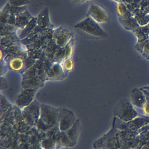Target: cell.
Here are the masks:
<instances>
[{
	"label": "cell",
	"mask_w": 149,
	"mask_h": 149,
	"mask_svg": "<svg viewBox=\"0 0 149 149\" xmlns=\"http://www.w3.org/2000/svg\"><path fill=\"white\" fill-rule=\"evenodd\" d=\"M74 28L87 34L98 38H106L108 34L99 23L90 17H87L74 26Z\"/></svg>",
	"instance_id": "obj_1"
},
{
	"label": "cell",
	"mask_w": 149,
	"mask_h": 149,
	"mask_svg": "<svg viewBox=\"0 0 149 149\" xmlns=\"http://www.w3.org/2000/svg\"><path fill=\"white\" fill-rule=\"evenodd\" d=\"M113 114L121 120L127 122L136 116V112L131 103L127 100L123 99L115 106L113 109Z\"/></svg>",
	"instance_id": "obj_2"
},
{
	"label": "cell",
	"mask_w": 149,
	"mask_h": 149,
	"mask_svg": "<svg viewBox=\"0 0 149 149\" xmlns=\"http://www.w3.org/2000/svg\"><path fill=\"white\" fill-rule=\"evenodd\" d=\"M59 109L54 107L46 105L40 104V118L49 127H58Z\"/></svg>",
	"instance_id": "obj_3"
},
{
	"label": "cell",
	"mask_w": 149,
	"mask_h": 149,
	"mask_svg": "<svg viewBox=\"0 0 149 149\" xmlns=\"http://www.w3.org/2000/svg\"><path fill=\"white\" fill-rule=\"evenodd\" d=\"M73 36V32L64 26H61L52 31L53 39L59 48L66 46L72 40Z\"/></svg>",
	"instance_id": "obj_4"
},
{
	"label": "cell",
	"mask_w": 149,
	"mask_h": 149,
	"mask_svg": "<svg viewBox=\"0 0 149 149\" xmlns=\"http://www.w3.org/2000/svg\"><path fill=\"white\" fill-rule=\"evenodd\" d=\"M76 120L72 112L66 109H59L58 128L60 132H66L73 125Z\"/></svg>",
	"instance_id": "obj_5"
},
{
	"label": "cell",
	"mask_w": 149,
	"mask_h": 149,
	"mask_svg": "<svg viewBox=\"0 0 149 149\" xmlns=\"http://www.w3.org/2000/svg\"><path fill=\"white\" fill-rule=\"evenodd\" d=\"M37 19V25L34 29L33 32V33H39L44 30L52 29L54 28V25L50 22L48 8H44L40 12Z\"/></svg>",
	"instance_id": "obj_6"
},
{
	"label": "cell",
	"mask_w": 149,
	"mask_h": 149,
	"mask_svg": "<svg viewBox=\"0 0 149 149\" xmlns=\"http://www.w3.org/2000/svg\"><path fill=\"white\" fill-rule=\"evenodd\" d=\"M87 16L91 17L98 23H105L109 21V16L106 10L99 5L93 3L88 10Z\"/></svg>",
	"instance_id": "obj_7"
},
{
	"label": "cell",
	"mask_w": 149,
	"mask_h": 149,
	"mask_svg": "<svg viewBox=\"0 0 149 149\" xmlns=\"http://www.w3.org/2000/svg\"><path fill=\"white\" fill-rule=\"evenodd\" d=\"M73 47L72 43V40L65 47H60L55 52L54 60L56 62H63L64 60L69 58L73 53Z\"/></svg>",
	"instance_id": "obj_8"
},
{
	"label": "cell",
	"mask_w": 149,
	"mask_h": 149,
	"mask_svg": "<svg viewBox=\"0 0 149 149\" xmlns=\"http://www.w3.org/2000/svg\"><path fill=\"white\" fill-rule=\"evenodd\" d=\"M37 25V17H33V19L23 29H17L16 33L18 36L19 40H23L30 35L34 31V29Z\"/></svg>",
	"instance_id": "obj_9"
},
{
	"label": "cell",
	"mask_w": 149,
	"mask_h": 149,
	"mask_svg": "<svg viewBox=\"0 0 149 149\" xmlns=\"http://www.w3.org/2000/svg\"><path fill=\"white\" fill-rule=\"evenodd\" d=\"M33 16L27 10H25L16 16L15 26L17 29H21L24 27L33 19Z\"/></svg>",
	"instance_id": "obj_10"
},
{
	"label": "cell",
	"mask_w": 149,
	"mask_h": 149,
	"mask_svg": "<svg viewBox=\"0 0 149 149\" xmlns=\"http://www.w3.org/2000/svg\"><path fill=\"white\" fill-rule=\"evenodd\" d=\"M36 90L32 88H24L18 97L17 104L20 105H29L34 96Z\"/></svg>",
	"instance_id": "obj_11"
},
{
	"label": "cell",
	"mask_w": 149,
	"mask_h": 149,
	"mask_svg": "<svg viewBox=\"0 0 149 149\" xmlns=\"http://www.w3.org/2000/svg\"><path fill=\"white\" fill-rule=\"evenodd\" d=\"M65 71L62 65L56 63L53 65L48 73V76L51 80H60L64 77Z\"/></svg>",
	"instance_id": "obj_12"
},
{
	"label": "cell",
	"mask_w": 149,
	"mask_h": 149,
	"mask_svg": "<svg viewBox=\"0 0 149 149\" xmlns=\"http://www.w3.org/2000/svg\"><path fill=\"white\" fill-rule=\"evenodd\" d=\"M80 121L77 119L73 125L69 130L65 132L66 134L72 141L73 145H74L77 141L80 130Z\"/></svg>",
	"instance_id": "obj_13"
},
{
	"label": "cell",
	"mask_w": 149,
	"mask_h": 149,
	"mask_svg": "<svg viewBox=\"0 0 149 149\" xmlns=\"http://www.w3.org/2000/svg\"><path fill=\"white\" fill-rule=\"evenodd\" d=\"M131 100L132 104L139 108H143L147 101L144 95L136 90L132 92Z\"/></svg>",
	"instance_id": "obj_14"
},
{
	"label": "cell",
	"mask_w": 149,
	"mask_h": 149,
	"mask_svg": "<svg viewBox=\"0 0 149 149\" xmlns=\"http://www.w3.org/2000/svg\"><path fill=\"white\" fill-rule=\"evenodd\" d=\"M9 66L12 70L19 72L23 68L24 61L20 57L15 56L10 59L9 62Z\"/></svg>",
	"instance_id": "obj_15"
},
{
	"label": "cell",
	"mask_w": 149,
	"mask_h": 149,
	"mask_svg": "<svg viewBox=\"0 0 149 149\" xmlns=\"http://www.w3.org/2000/svg\"><path fill=\"white\" fill-rule=\"evenodd\" d=\"M26 109L34 119H38L40 118V105L36 101H34L29 104L26 108Z\"/></svg>",
	"instance_id": "obj_16"
},
{
	"label": "cell",
	"mask_w": 149,
	"mask_h": 149,
	"mask_svg": "<svg viewBox=\"0 0 149 149\" xmlns=\"http://www.w3.org/2000/svg\"><path fill=\"white\" fill-rule=\"evenodd\" d=\"M17 39H19V38L16 32L9 35L1 37V46L3 45V46H10L17 41Z\"/></svg>",
	"instance_id": "obj_17"
},
{
	"label": "cell",
	"mask_w": 149,
	"mask_h": 149,
	"mask_svg": "<svg viewBox=\"0 0 149 149\" xmlns=\"http://www.w3.org/2000/svg\"><path fill=\"white\" fill-rule=\"evenodd\" d=\"M9 8H10V3L8 2L5 5V6L1 9V14H0L1 25L7 24L9 16L10 15Z\"/></svg>",
	"instance_id": "obj_18"
},
{
	"label": "cell",
	"mask_w": 149,
	"mask_h": 149,
	"mask_svg": "<svg viewBox=\"0 0 149 149\" xmlns=\"http://www.w3.org/2000/svg\"><path fill=\"white\" fill-rule=\"evenodd\" d=\"M58 141L59 144L64 147H69L73 146L72 141L66 134L65 132H61L58 136Z\"/></svg>",
	"instance_id": "obj_19"
},
{
	"label": "cell",
	"mask_w": 149,
	"mask_h": 149,
	"mask_svg": "<svg viewBox=\"0 0 149 149\" xmlns=\"http://www.w3.org/2000/svg\"><path fill=\"white\" fill-rule=\"evenodd\" d=\"M41 83V79L38 78H32L28 80H26L23 81V86L26 88L34 89L35 87H37Z\"/></svg>",
	"instance_id": "obj_20"
},
{
	"label": "cell",
	"mask_w": 149,
	"mask_h": 149,
	"mask_svg": "<svg viewBox=\"0 0 149 149\" xmlns=\"http://www.w3.org/2000/svg\"><path fill=\"white\" fill-rule=\"evenodd\" d=\"M16 30L17 28L15 26L10 25L9 24L1 25V37L5 36L15 33Z\"/></svg>",
	"instance_id": "obj_21"
},
{
	"label": "cell",
	"mask_w": 149,
	"mask_h": 149,
	"mask_svg": "<svg viewBox=\"0 0 149 149\" xmlns=\"http://www.w3.org/2000/svg\"><path fill=\"white\" fill-rule=\"evenodd\" d=\"M62 66L64 71H66V72L72 71L74 68V62L72 59L69 58L64 60L62 62Z\"/></svg>",
	"instance_id": "obj_22"
},
{
	"label": "cell",
	"mask_w": 149,
	"mask_h": 149,
	"mask_svg": "<svg viewBox=\"0 0 149 149\" xmlns=\"http://www.w3.org/2000/svg\"><path fill=\"white\" fill-rule=\"evenodd\" d=\"M27 10V6H13L10 4V13L15 15L17 16L19 13L25 11Z\"/></svg>",
	"instance_id": "obj_23"
},
{
	"label": "cell",
	"mask_w": 149,
	"mask_h": 149,
	"mask_svg": "<svg viewBox=\"0 0 149 149\" xmlns=\"http://www.w3.org/2000/svg\"><path fill=\"white\" fill-rule=\"evenodd\" d=\"M117 15L123 19H125L126 15V7L122 3H119L116 8Z\"/></svg>",
	"instance_id": "obj_24"
},
{
	"label": "cell",
	"mask_w": 149,
	"mask_h": 149,
	"mask_svg": "<svg viewBox=\"0 0 149 149\" xmlns=\"http://www.w3.org/2000/svg\"><path fill=\"white\" fill-rule=\"evenodd\" d=\"M8 2L13 6H23L30 3V0H8Z\"/></svg>",
	"instance_id": "obj_25"
},
{
	"label": "cell",
	"mask_w": 149,
	"mask_h": 149,
	"mask_svg": "<svg viewBox=\"0 0 149 149\" xmlns=\"http://www.w3.org/2000/svg\"><path fill=\"white\" fill-rule=\"evenodd\" d=\"M42 146L45 149H53L55 143L51 139H46L42 141Z\"/></svg>",
	"instance_id": "obj_26"
},
{
	"label": "cell",
	"mask_w": 149,
	"mask_h": 149,
	"mask_svg": "<svg viewBox=\"0 0 149 149\" xmlns=\"http://www.w3.org/2000/svg\"><path fill=\"white\" fill-rule=\"evenodd\" d=\"M16 16L13 14H10L8 21L7 24L15 26L16 24Z\"/></svg>",
	"instance_id": "obj_27"
},
{
	"label": "cell",
	"mask_w": 149,
	"mask_h": 149,
	"mask_svg": "<svg viewBox=\"0 0 149 149\" xmlns=\"http://www.w3.org/2000/svg\"><path fill=\"white\" fill-rule=\"evenodd\" d=\"M143 108V111L145 115H149V102H147L144 105Z\"/></svg>",
	"instance_id": "obj_28"
},
{
	"label": "cell",
	"mask_w": 149,
	"mask_h": 149,
	"mask_svg": "<svg viewBox=\"0 0 149 149\" xmlns=\"http://www.w3.org/2000/svg\"><path fill=\"white\" fill-rule=\"evenodd\" d=\"M72 1L74 3H81L86 2H87V1H89L91 0H72Z\"/></svg>",
	"instance_id": "obj_29"
},
{
	"label": "cell",
	"mask_w": 149,
	"mask_h": 149,
	"mask_svg": "<svg viewBox=\"0 0 149 149\" xmlns=\"http://www.w3.org/2000/svg\"><path fill=\"white\" fill-rule=\"evenodd\" d=\"M0 52H1L0 59H1V61L2 62V60H3V51H2V48H1V49Z\"/></svg>",
	"instance_id": "obj_30"
},
{
	"label": "cell",
	"mask_w": 149,
	"mask_h": 149,
	"mask_svg": "<svg viewBox=\"0 0 149 149\" xmlns=\"http://www.w3.org/2000/svg\"><path fill=\"white\" fill-rule=\"evenodd\" d=\"M113 1H117V2H120V0H113Z\"/></svg>",
	"instance_id": "obj_31"
}]
</instances>
